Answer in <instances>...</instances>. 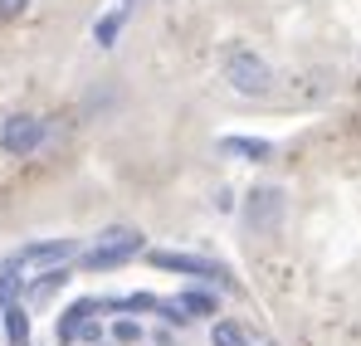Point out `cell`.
<instances>
[{
  "label": "cell",
  "instance_id": "6da1fadb",
  "mask_svg": "<svg viewBox=\"0 0 361 346\" xmlns=\"http://www.w3.org/2000/svg\"><path fill=\"white\" fill-rule=\"evenodd\" d=\"M147 249V239H142V230L137 225H108V230L98 234L78 259H83V268H122V264H132L137 254Z\"/></svg>",
  "mask_w": 361,
  "mask_h": 346
},
{
  "label": "cell",
  "instance_id": "7a4b0ae2",
  "mask_svg": "<svg viewBox=\"0 0 361 346\" xmlns=\"http://www.w3.org/2000/svg\"><path fill=\"white\" fill-rule=\"evenodd\" d=\"M220 78H225L240 98H269V88H274V68L254 54V49H230L225 63H220Z\"/></svg>",
  "mask_w": 361,
  "mask_h": 346
},
{
  "label": "cell",
  "instance_id": "3957f363",
  "mask_svg": "<svg viewBox=\"0 0 361 346\" xmlns=\"http://www.w3.org/2000/svg\"><path fill=\"white\" fill-rule=\"evenodd\" d=\"M283 220H288V195L279 185H254L244 195V230L249 234L269 239V234L283 230Z\"/></svg>",
  "mask_w": 361,
  "mask_h": 346
},
{
  "label": "cell",
  "instance_id": "277c9868",
  "mask_svg": "<svg viewBox=\"0 0 361 346\" xmlns=\"http://www.w3.org/2000/svg\"><path fill=\"white\" fill-rule=\"evenodd\" d=\"M44 147V122L30 113H15L0 122V152L5 156H35Z\"/></svg>",
  "mask_w": 361,
  "mask_h": 346
},
{
  "label": "cell",
  "instance_id": "5b68a950",
  "mask_svg": "<svg viewBox=\"0 0 361 346\" xmlns=\"http://www.w3.org/2000/svg\"><path fill=\"white\" fill-rule=\"evenodd\" d=\"M157 268H171V273H190V278H205V283H230V273L215 264V259H200V254H171V249H157L152 254Z\"/></svg>",
  "mask_w": 361,
  "mask_h": 346
},
{
  "label": "cell",
  "instance_id": "8992f818",
  "mask_svg": "<svg viewBox=\"0 0 361 346\" xmlns=\"http://www.w3.org/2000/svg\"><path fill=\"white\" fill-rule=\"evenodd\" d=\"M73 259H78L73 239H39V244L20 249V264H30V268H59V264H73Z\"/></svg>",
  "mask_w": 361,
  "mask_h": 346
},
{
  "label": "cell",
  "instance_id": "52a82bcc",
  "mask_svg": "<svg viewBox=\"0 0 361 346\" xmlns=\"http://www.w3.org/2000/svg\"><path fill=\"white\" fill-rule=\"evenodd\" d=\"M176 307L185 312V322H190V317H215V312H220V297H215L210 288H180Z\"/></svg>",
  "mask_w": 361,
  "mask_h": 346
},
{
  "label": "cell",
  "instance_id": "ba28073f",
  "mask_svg": "<svg viewBox=\"0 0 361 346\" xmlns=\"http://www.w3.org/2000/svg\"><path fill=\"white\" fill-rule=\"evenodd\" d=\"M220 152H225V156H244V161H254V166L274 161V147H269V142H259V137H225V142H220Z\"/></svg>",
  "mask_w": 361,
  "mask_h": 346
},
{
  "label": "cell",
  "instance_id": "9c48e42d",
  "mask_svg": "<svg viewBox=\"0 0 361 346\" xmlns=\"http://www.w3.org/2000/svg\"><path fill=\"white\" fill-rule=\"evenodd\" d=\"M0 322H5V337H10V346H30V312H25L20 302L0 307Z\"/></svg>",
  "mask_w": 361,
  "mask_h": 346
},
{
  "label": "cell",
  "instance_id": "30bf717a",
  "mask_svg": "<svg viewBox=\"0 0 361 346\" xmlns=\"http://www.w3.org/2000/svg\"><path fill=\"white\" fill-rule=\"evenodd\" d=\"M210 346H249V332H244L235 317H220L210 327Z\"/></svg>",
  "mask_w": 361,
  "mask_h": 346
},
{
  "label": "cell",
  "instance_id": "8fae6325",
  "mask_svg": "<svg viewBox=\"0 0 361 346\" xmlns=\"http://www.w3.org/2000/svg\"><path fill=\"white\" fill-rule=\"evenodd\" d=\"M122 20H127V10H113V15H103V20H98V30H93V39H98L103 49H113V39L122 35Z\"/></svg>",
  "mask_w": 361,
  "mask_h": 346
},
{
  "label": "cell",
  "instance_id": "7c38bea8",
  "mask_svg": "<svg viewBox=\"0 0 361 346\" xmlns=\"http://www.w3.org/2000/svg\"><path fill=\"white\" fill-rule=\"evenodd\" d=\"M15 297H20V273H15V268H5V273H0V307H10Z\"/></svg>",
  "mask_w": 361,
  "mask_h": 346
},
{
  "label": "cell",
  "instance_id": "4fadbf2b",
  "mask_svg": "<svg viewBox=\"0 0 361 346\" xmlns=\"http://www.w3.org/2000/svg\"><path fill=\"white\" fill-rule=\"evenodd\" d=\"M137 337H142V327H137V322H113V342H137Z\"/></svg>",
  "mask_w": 361,
  "mask_h": 346
}]
</instances>
